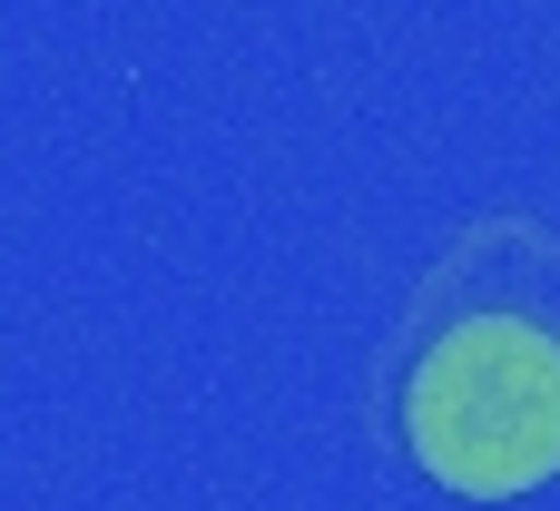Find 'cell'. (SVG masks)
Listing matches in <instances>:
<instances>
[{
	"mask_svg": "<svg viewBox=\"0 0 560 511\" xmlns=\"http://www.w3.org/2000/svg\"><path fill=\"white\" fill-rule=\"evenodd\" d=\"M404 443L463 502H512L560 473V335L532 315H463L404 374Z\"/></svg>",
	"mask_w": 560,
	"mask_h": 511,
	"instance_id": "cell-1",
	"label": "cell"
}]
</instances>
